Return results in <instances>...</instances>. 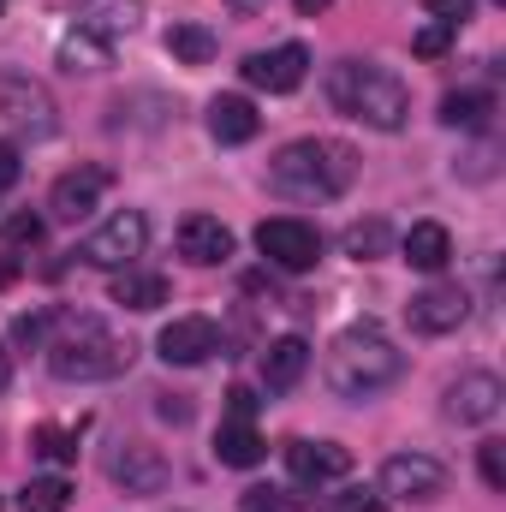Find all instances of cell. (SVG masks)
<instances>
[{
    "instance_id": "cell-1",
    "label": "cell",
    "mask_w": 506,
    "mask_h": 512,
    "mask_svg": "<svg viewBox=\"0 0 506 512\" xmlns=\"http://www.w3.org/2000/svg\"><path fill=\"white\" fill-rule=\"evenodd\" d=\"M399 376H405V352L381 334L376 322H358V328L334 334V346H328V358H322L328 393H334V399H352V405L387 393Z\"/></svg>"
},
{
    "instance_id": "cell-2",
    "label": "cell",
    "mask_w": 506,
    "mask_h": 512,
    "mask_svg": "<svg viewBox=\"0 0 506 512\" xmlns=\"http://www.w3.org/2000/svg\"><path fill=\"white\" fill-rule=\"evenodd\" d=\"M268 179H274L280 197L328 203V197L352 191V179H358V149L340 143V137H298V143H286V149L274 155Z\"/></svg>"
},
{
    "instance_id": "cell-3",
    "label": "cell",
    "mask_w": 506,
    "mask_h": 512,
    "mask_svg": "<svg viewBox=\"0 0 506 512\" xmlns=\"http://www.w3.org/2000/svg\"><path fill=\"white\" fill-rule=\"evenodd\" d=\"M328 102L340 114L364 120L370 131H399L411 120V90L376 60H340L328 72Z\"/></svg>"
},
{
    "instance_id": "cell-4",
    "label": "cell",
    "mask_w": 506,
    "mask_h": 512,
    "mask_svg": "<svg viewBox=\"0 0 506 512\" xmlns=\"http://www.w3.org/2000/svg\"><path fill=\"white\" fill-rule=\"evenodd\" d=\"M42 352H48V370H54L60 382H114V376H126L131 358H137V346H131V340L108 334V328H102V322H90V316L66 322V334H60V340H48Z\"/></svg>"
},
{
    "instance_id": "cell-5",
    "label": "cell",
    "mask_w": 506,
    "mask_h": 512,
    "mask_svg": "<svg viewBox=\"0 0 506 512\" xmlns=\"http://www.w3.org/2000/svg\"><path fill=\"white\" fill-rule=\"evenodd\" d=\"M0 120L24 137H54L60 131V108L48 96V84H36L30 72H0Z\"/></svg>"
},
{
    "instance_id": "cell-6",
    "label": "cell",
    "mask_w": 506,
    "mask_h": 512,
    "mask_svg": "<svg viewBox=\"0 0 506 512\" xmlns=\"http://www.w3.org/2000/svg\"><path fill=\"white\" fill-rule=\"evenodd\" d=\"M256 251L274 268H286V274H310L322 262V233L310 221H298V215H274V221L256 227Z\"/></svg>"
},
{
    "instance_id": "cell-7",
    "label": "cell",
    "mask_w": 506,
    "mask_h": 512,
    "mask_svg": "<svg viewBox=\"0 0 506 512\" xmlns=\"http://www.w3.org/2000/svg\"><path fill=\"white\" fill-rule=\"evenodd\" d=\"M149 245V221L137 215V209H120V215H108L90 239H84V262H96V268H131L137 256Z\"/></svg>"
},
{
    "instance_id": "cell-8",
    "label": "cell",
    "mask_w": 506,
    "mask_h": 512,
    "mask_svg": "<svg viewBox=\"0 0 506 512\" xmlns=\"http://www.w3.org/2000/svg\"><path fill=\"white\" fill-rule=\"evenodd\" d=\"M381 495H393V501H435V495H447V465L429 459V453H393L381 465Z\"/></svg>"
},
{
    "instance_id": "cell-9",
    "label": "cell",
    "mask_w": 506,
    "mask_h": 512,
    "mask_svg": "<svg viewBox=\"0 0 506 512\" xmlns=\"http://www.w3.org/2000/svg\"><path fill=\"white\" fill-rule=\"evenodd\" d=\"M465 316H471V298H465V286H447V280L411 292V304H405L411 334H453V328H465Z\"/></svg>"
},
{
    "instance_id": "cell-10",
    "label": "cell",
    "mask_w": 506,
    "mask_h": 512,
    "mask_svg": "<svg viewBox=\"0 0 506 512\" xmlns=\"http://www.w3.org/2000/svg\"><path fill=\"white\" fill-rule=\"evenodd\" d=\"M155 346H161V364L191 370V364H209V358L221 352V328H215L209 316H173Z\"/></svg>"
},
{
    "instance_id": "cell-11",
    "label": "cell",
    "mask_w": 506,
    "mask_h": 512,
    "mask_svg": "<svg viewBox=\"0 0 506 512\" xmlns=\"http://www.w3.org/2000/svg\"><path fill=\"white\" fill-rule=\"evenodd\" d=\"M108 477L126 495H161L167 489V459L149 441H120V447H108Z\"/></svg>"
},
{
    "instance_id": "cell-12",
    "label": "cell",
    "mask_w": 506,
    "mask_h": 512,
    "mask_svg": "<svg viewBox=\"0 0 506 512\" xmlns=\"http://www.w3.org/2000/svg\"><path fill=\"white\" fill-rule=\"evenodd\" d=\"M304 72H310V48H304V42H280V48H268V54H251V60H245V84L268 90V96L298 90Z\"/></svg>"
},
{
    "instance_id": "cell-13",
    "label": "cell",
    "mask_w": 506,
    "mask_h": 512,
    "mask_svg": "<svg viewBox=\"0 0 506 512\" xmlns=\"http://www.w3.org/2000/svg\"><path fill=\"white\" fill-rule=\"evenodd\" d=\"M108 185H114L108 167H72V173L54 179V191H48V215H54V221H84V215L102 203Z\"/></svg>"
},
{
    "instance_id": "cell-14",
    "label": "cell",
    "mask_w": 506,
    "mask_h": 512,
    "mask_svg": "<svg viewBox=\"0 0 506 512\" xmlns=\"http://www.w3.org/2000/svg\"><path fill=\"white\" fill-rule=\"evenodd\" d=\"M286 471H292V483L322 489V483L352 477V453H346L340 441H292V447H286Z\"/></svg>"
},
{
    "instance_id": "cell-15",
    "label": "cell",
    "mask_w": 506,
    "mask_h": 512,
    "mask_svg": "<svg viewBox=\"0 0 506 512\" xmlns=\"http://www.w3.org/2000/svg\"><path fill=\"white\" fill-rule=\"evenodd\" d=\"M501 399H506L501 376L471 370V376H459V382L447 387V417H453V423H489V417L501 411Z\"/></svg>"
},
{
    "instance_id": "cell-16",
    "label": "cell",
    "mask_w": 506,
    "mask_h": 512,
    "mask_svg": "<svg viewBox=\"0 0 506 512\" xmlns=\"http://www.w3.org/2000/svg\"><path fill=\"white\" fill-rule=\"evenodd\" d=\"M179 256L197 268H215L233 256V227H221L215 215H185L179 221Z\"/></svg>"
},
{
    "instance_id": "cell-17",
    "label": "cell",
    "mask_w": 506,
    "mask_h": 512,
    "mask_svg": "<svg viewBox=\"0 0 506 512\" xmlns=\"http://www.w3.org/2000/svg\"><path fill=\"white\" fill-rule=\"evenodd\" d=\"M304 370H310V346L298 334H286V340H274L262 352V387L268 393H292V387L304 382Z\"/></svg>"
},
{
    "instance_id": "cell-18",
    "label": "cell",
    "mask_w": 506,
    "mask_h": 512,
    "mask_svg": "<svg viewBox=\"0 0 506 512\" xmlns=\"http://www.w3.org/2000/svg\"><path fill=\"white\" fill-rule=\"evenodd\" d=\"M256 131H262V114L245 96H215L209 102V137L215 143H251Z\"/></svg>"
},
{
    "instance_id": "cell-19",
    "label": "cell",
    "mask_w": 506,
    "mask_h": 512,
    "mask_svg": "<svg viewBox=\"0 0 506 512\" xmlns=\"http://www.w3.org/2000/svg\"><path fill=\"white\" fill-rule=\"evenodd\" d=\"M120 310H161L167 304V274H149V268H120L114 274V292H108Z\"/></svg>"
},
{
    "instance_id": "cell-20",
    "label": "cell",
    "mask_w": 506,
    "mask_h": 512,
    "mask_svg": "<svg viewBox=\"0 0 506 512\" xmlns=\"http://www.w3.org/2000/svg\"><path fill=\"white\" fill-rule=\"evenodd\" d=\"M405 262L423 268V274H441V268L453 262V233H447L441 221H417V227L405 233Z\"/></svg>"
},
{
    "instance_id": "cell-21",
    "label": "cell",
    "mask_w": 506,
    "mask_h": 512,
    "mask_svg": "<svg viewBox=\"0 0 506 512\" xmlns=\"http://www.w3.org/2000/svg\"><path fill=\"white\" fill-rule=\"evenodd\" d=\"M60 66H66V72H102V66H114V42H108L102 30H90V24H78V30L60 42Z\"/></svg>"
},
{
    "instance_id": "cell-22",
    "label": "cell",
    "mask_w": 506,
    "mask_h": 512,
    "mask_svg": "<svg viewBox=\"0 0 506 512\" xmlns=\"http://www.w3.org/2000/svg\"><path fill=\"white\" fill-rule=\"evenodd\" d=\"M215 459H221V465H233V471L262 465V435H256V423L227 417V423H221V435H215Z\"/></svg>"
},
{
    "instance_id": "cell-23",
    "label": "cell",
    "mask_w": 506,
    "mask_h": 512,
    "mask_svg": "<svg viewBox=\"0 0 506 512\" xmlns=\"http://www.w3.org/2000/svg\"><path fill=\"white\" fill-rule=\"evenodd\" d=\"M495 114V96L489 90H453L441 102V126H459V131H483Z\"/></svg>"
},
{
    "instance_id": "cell-24",
    "label": "cell",
    "mask_w": 506,
    "mask_h": 512,
    "mask_svg": "<svg viewBox=\"0 0 506 512\" xmlns=\"http://www.w3.org/2000/svg\"><path fill=\"white\" fill-rule=\"evenodd\" d=\"M215 30H203V24H173L167 30V54L179 60V66H209L215 60Z\"/></svg>"
},
{
    "instance_id": "cell-25",
    "label": "cell",
    "mask_w": 506,
    "mask_h": 512,
    "mask_svg": "<svg viewBox=\"0 0 506 512\" xmlns=\"http://www.w3.org/2000/svg\"><path fill=\"white\" fill-rule=\"evenodd\" d=\"M387 245H393V233H387V221H352L346 227V256H358V262H376V256H387Z\"/></svg>"
},
{
    "instance_id": "cell-26",
    "label": "cell",
    "mask_w": 506,
    "mask_h": 512,
    "mask_svg": "<svg viewBox=\"0 0 506 512\" xmlns=\"http://www.w3.org/2000/svg\"><path fill=\"white\" fill-rule=\"evenodd\" d=\"M18 501H24V512H66L72 507V483L66 477H30Z\"/></svg>"
},
{
    "instance_id": "cell-27",
    "label": "cell",
    "mask_w": 506,
    "mask_h": 512,
    "mask_svg": "<svg viewBox=\"0 0 506 512\" xmlns=\"http://www.w3.org/2000/svg\"><path fill=\"white\" fill-rule=\"evenodd\" d=\"M30 447H36L42 459H54V465L78 459V435H72V429H54V423H42V429L30 435Z\"/></svg>"
},
{
    "instance_id": "cell-28",
    "label": "cell",
    "mask_w": 506,
    "mask_h": 512,
    "mask_svg": "<svg viewBox=\"0 0 506 512\" xmlns=\"http://www.w3.org/2000/svg\"><path fill=\"white\" fill-rule=\"evenodd\" d=\"M453 36H459V24H441V18H435V24H423V30L411 36V54L435 60V54H447V48H453Z\"/></svg>"
},
{
    "instance_id": "cell-29",
    "label": "cell",
    "mask_w": 506,
    "mask_h": 512,
    "mask_svg": "<svg viewBox=\"0 0 506 512\" xmlns=\"http://www.w3.org/2000/svg\"><path fill=\"white\" fill-rule=\"evenodd\" d=\"M48 322H54L48 310H30V316L12 322V340H18V346H48Z\"/></svg>"
},
{
    "instance_id": "cell-30",
    "label": "cell",
    "mask_w": 506,
    "mask_h": 512,
    "mask_svg": "<svg viewBox=\"0 0 506 512\" xmlns=\"http://www.w3.org/2000/svg\"><path fill=\"white\" fill-rule=\"evenodd\" d=\"M328 512H387V501H381L376 489H340L328 501Z\"/></svg>"
},
{
    "instance_id": "cell-31",
    "label": "cell",
    "mask_w": 506,
    "mask_h": 512,
    "mask_svg": "<svg viewBox=\"0 0 506 512\" xmlns=\"http://www.w3.org/2000/svg\"><path fill=\"white\" fill-rule=\"evenodd\" d=\"M0 239H6L12 251H18V245H42V221H36V215H12V221L0 227Z\"/></svg>"
},
{
    "instance_id": "cell-32",
    "label": "cell",
    "mask_w": 506,
    "mask_h": 512,
    "mask_svg": "<svg viewBox=\"0 0 506 512\" xmlns=\"http://www.w3.org/2000/svg\"><path fill=\"white\" fill-rule=\"evenodd\" d=\"M477 465H483V483H489V489H506V453H501V441H483V447H477Z\"/></svg>"
},
{
    "instance_id": "cell-33",
    "label": "cell",
    "mask_w": 506,
    "mask_h": 512,
    "mask_svg": "<svg viewBox=\"0 0 506 512\" xmlns=\"http://www.w3.org/2000/svg\"><path fill=\"white\" fill-rule=\"evenodd\" d=\"M423 6H429V12H435V18H441V24H465V18H471V6H477V0H423Z\"/></svg>"
},
{
    "instance_id": "cell-34",
    "label": "cell",
    "mask_w": 506,
    "mask_h": 512,
    "mask_svg": "<svg viewBox=\"0 0 506 512\" xmlns=\"http://www.w3.org/2000/svg\"><path fill=\"white\" fill-rule=\"evenodd\" d=\"M18 173H24V161H18V143H0V197L18 185Z\"/></svg>"
},
{
    "instance_id": "cell-35",
    "label": "cell",
    "mask_w": 506,
    "mask_h": 512,
    "mask_svg": "<svg viewBox=\"0 0 506 512\" xmlns=\"http://www.w3.org/2000/svg\"><path fill=\"white\" fill-rule=\"evenodd\" d=\"M227 417H245V423L256 417V393L251 387H233V393H227Z\"/></svg>"
},
{
    "instance_id": "cell-36",
    "label": "cell",
    "mask_w": 506,
    "mask_h": 512,
    "mask_svg": "<svg viewBox=\"0 0 506 512\" xmlns=\"http://www.w3.org/2000/svg\"><path fill=\"white\" fill-rule=\"evenodd\" d=\"M328 6H334V0H298V12H304V18H316V12H328Z\"/></svg>"
},
{
    "instance_id": "cell-37",
    "label": "cell",
    "mask_w": 506,
    "mask_h": 512,
    "mask_svg": "<svg viewBox=\"0 0 506 512\" xmlns=\"http://www.w3.org/2000/svg\"><path fill=\"white\" fill-rule=\"evenodd\" d=\"M6 382H12V358H6V346H0V393H6Z\"/></svg>"
},
{
    "instance_id": "cell-38",
    "label": "cell",
    "mask_w": 506,
    "mask_h": 512,
    "mask_svg": "<svg viewBox=\"0 0 506 512\" xmlns=\"http://www.w3.org/2000/svg\"><path fill=\"white\" fill-rule=\"evenodd\" d=\"M18 280V262H0V286H12Z\"/></svg>"
},
{
    "instance_id": "cell-39",
    "label": "cell",
    "mask_w": 506,
    "mask_h": 512,
    "mask_svg": "<svg viewBox=\"0 0 506 512\" xmlns=\"http://www.w3.org/2000/svg\"><path fill=\"white\" fill-rule=\"evenodd\" d=\"M239 6H256V0H239Z\"/></svg>"
}]
</instances>
